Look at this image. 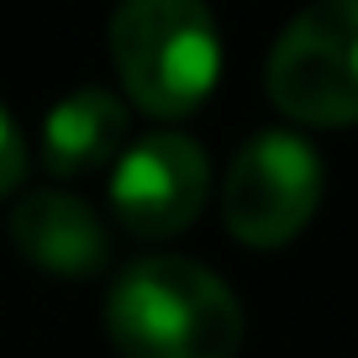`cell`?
<instances>
[{"mask_svg": "<svg viewBox=\"0 0 358 358\" xmlns=\"http://www.w3.org/2000/svg\"><path fill=\"white\" fill-rule=\"evenodd\" d=\"M206 185H211V169L201 143H190L185 132L143 137L122 153L111 179L116 222L132 237H174L201 216Z\"/></svg>", "mask_w": 358, "mask_h": 358, "instance_id": "5", "label": "cell"}, {"mask_svg": "<svg viewBox=\"0 0 358 358\" xmlns=\"http://www.w3.org/2000/svg\"><path fill=\"white\" fill-rule=\"evenodd\" d=\"M11 243L43 274L58 280H90L111 258L106 222L69 190H32L11 211Z\"/></svg>", "mask_w": 358, "mask_h": 358, "instance_id": "6", "label": "cell"}, {"mask_svg": "<svg viewBox=\"0 0 358 358\" xmlns=\"http://www.w3.org/2000/svg\"><path fill=\"white\" fill-rule=\"evenodd\" d=\"M27 174V148H22V132L6 111H0V195H11Z\"/></svg>", "mask_w": 358, "mask_h": 358, "instance_id": "8", "label": "cell"}, {"mask_svg": "<svg viewBox=\"0 0 358 358\" xmlns=\"http://www.w3.org/2000/svg\"><path fill=\"white\" fill-rule=\"evenodd\" d=\"M106 332L122 358H237L243 306L190 258H143L111 285Z\"/></svg>", "mask_w": 358, "mask_h": 358, "instance_id": "1", "label": "cell"}, {"mask_svg": "<svg viewBox=\"0 0 358 358\" xmlns=\"http://www.w3.org/2000/svg\"><path fill=\"white\" fill-rule=\"evenodd\" d=\"M322 206V158L295 132H258L222 185L227 232L248 248H285Z\"/></svg>", "mask_w": 358, "mask_h": 358, "instance_id": "4", "label": "cell"}, {"mask_svg": "<svg viewBox=\"0 0 358 358\" xmlns=\"http://www.w3.org/2000/svg\"><path fill=\"white\" fill-rule=\"evenodd\" d=\"M268 101L306 127L358 122V0H311L268 53Z\"/></svg>", "mask_w": 358, "mask_h": 358, "instance_id": "3", "label": "cell"}, {"mask_svg": "<svg viewBox=\"0 0 358 358\" xmlns=\"http://www.w3.org/2000/svg\"><path fill=\"white\" fill-rule=\"evenodd\" d=\"M127 137V111L111 90L85 85L43 116V164L58 179H79L116 158Z\"/></svg>", "mask_w": 358, "mask_h": 358, "instance_id": "7", "label": "cell"}, {"mask_svg": "<svg viewBox=\"0 0 358 358\" xmlns=\"http://www.w3.org/2000/svg\"><path fill=\"white\" fill-rule=\"evenodd\" d=\"M111 64L122 95L148 116H190L222 74L206 0H122L111 22Z\"/></svg>", "mask_w": 358, "mask_h": 358, "instance_id": "2", "label": "cell"}]
</instances>
